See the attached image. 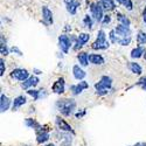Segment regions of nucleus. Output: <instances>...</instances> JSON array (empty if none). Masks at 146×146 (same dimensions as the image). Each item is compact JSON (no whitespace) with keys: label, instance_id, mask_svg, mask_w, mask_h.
Listing matches in <instances>:
<instances>
[{"label":"nucleus","instance_id":"obj_12","mask_svg":"<svg viewBox=\"0 0 146 146\" xmlns=\"http://www.w3.org/2000/svg\"><path fill=\"white\" fill-rule=\"evenodd\" d=\"M40 83V78L38 77V75H32L29 76L27 80H25L23 82H20V86L23 90H28V89H32V88H35L38 84Z\"/></svg>","mask_w":146,"mask_h":146},{"label":"nucleus","instance_id":"obj_38","mask_svg":"<svg viewBox=\"0 0 146 146\" xmlns=\"http://www.w3.org/2000/svg\"><path fill=\"white\" fill-rule=\"evenodd\" d=\"M63 32L67 33V34L70 33V32H71V25H68V23H67V25L64 26V28H63Z\"/></svg>","mask_w":146,"mask_h":146},{"label":"nucleus","instance_id":"obj_14","mask_svg":"<svg viewBox=\"0 0 146 146\" xmlns=\"http://www.w3.org/2000/svg\"><path fill=\"white\" fill-rule=\"evenodd\" d=\"M52 91L56 95H61L66 92V80L64 77H58L52 86Z\"/></svg>","mask_w":146,"mask_h":146},{"label":"nucleus","instance_id":"obj_44","mask_svg":"<svg viewBox=\"0 0 146 146\" xmlns=\"http://www.w3.org/2000/svg\"><path fill=\"white\" fill-rule=\"evenodd\" d=\"M143 58L146 61V50H145V54H144V56H143Z\"/></svg>","mask_w":146,"mask_h":146},{"label":"nucleus","instance_id":"obj_33","mask_svg":"<svg viewBox=\"0 0 146 146\" xmlns=\"http://www.w3.org/2000/svg\"><path fill=\"white\" fill-rule=\"evenodd\" d=\"M108 38H109V41L111 42V44H117V41H118V39H119V35L116 33V31H115V28H113V29H111L110 32H109Z\"/></svg>","mask_w":146,"mask_h":146},{"label":"nucleus","instance_id":"obj_45","mask_svg":"<svg viewBox=\"0 0 146 146\" xmlns=\"http://www.w3.org/2000/svg\"><path fill=\"white\" fill-rule=\"evenodd\" d=\"M23 146H29V145H23Z\"/></svg>","mask_w":146,"mask_h":146},{"label":"nucleus","instance_id":"obj_6","mask_svg":"<svg viewBox=\"0 0 146 146\" xmlns=\"http://www.w3.org/2000/svg\"><path fill=\"white\" fill-rule=\"evenodd\" d=\"M41 22L46 27L54 25V13H53V11L46 5H43L41 7Z\"/></svg>","mask_w":146,"mask_h":146},{"label":"nucleus","instance_id":"obj_13","mask_svg":"<svg viewBox=\"0 0 146 146\" xmlns=\"http://www.w3.org/2000/svg\"><path fill=\"white\" fill-rule=\"evenodd\" d=\"M88 88H89V83H88L87 81L82 80V81H80L77 84H72V86H70L69 89H70L72 96H78V95H81L84 90H87Z\"/></svg>","mask_w":146,"mask_h":146},{"label":"nucleus","instance_id":"obj_8","mask_svg":"<svg viewBox=\"0 0 146 146\" xmlns=\"http://www.w3.org/2000/svg\"><path fill=\"white\" fill-rule=\"evenodd\" d=\"M90 39H91L90 33H80L77 35V41L74 43V46H72V50L76 52V53L81 52V49L90 41Z\"/></svg>","mask_w":146,"mask_h":146},{"label":"nucleus","instance_id":"obj_20","mask_svg":"<svg viewBox=\"0 0 146 146\" xmlns=\"http://www.w3.org/2000/svg\"><path fill=\"white\" fill-rule=\"evenodd\" d=\"M11 54V48H8L7 46V39L4 34L0 35V55L3 57L8 56Z\"/></svg>","mask_w":146,"mask_h":146},{"label":"nucleus","instance_id":"obj_16","mask_svg":"<svg viewBox=\"0 0 146 146\" xmlns=\"http://www.w3.org/2000/svg\"><path fill=\"white\" fill-rule=\"evenodd\" d=\"M71 71H72V76H74V78L76 81H82V80L86 78V76H87L86 70L82 69L81 64H74V66H72Z\"/></svg>","mask_w":146,"mask_h":146},{"label":"nucleus","instance_id":"obj_19","mask_svg":"<svg viewBox=\"0 0 146 146\" xmlns=\"http://www.w3.org/2000/svg\"><path fill=\"white\" fill-rule=\"evenodd\" d=\"M27 103V97L25 95H19L13 100V103H12V110L13 111H18L21 106H23Z\"/></svg>","mask_w":146,"mask_h":146},{"label":"nucleus","instance_id":"obj_10","mask_svg":"<svg viewBox=\"0 0 146 146\" xmlns=\"http://www.w3.org/2000/svg\"><path fill=\"white\" fill-rule=\"evenodd\" d=\"M63 4L66 6V11L70 15H76L82 6L81 0H63Z\"/></svg>","mask_w":146,"mask_h":146},{"label":"nucleus","instance_id":"obj_25","mask_svg":"<svg viewBox=\"0 0 146 146\" xmlns=\"http://www.w3.org/2000/svg\"><path fill=\"white\" fill-rule=\"evenodd\" d=\"M115 18H116L118 23H121V25L131 27V20H130L129 17H126V14L121 13V12H119V11H115Z\"/></svg>","mask_w":146,"mask_h":146},{"label":"nucleus","instance_id":"obj_41","mask_svg":"<svg viewBox=\"0 0 146 146\" xmlns=\"http://www.w3.org/2000/svg\"><path fill=\"white\" fill-rule=\"evenodd\" d=\"M141 14H143V15H145V14H146V4H145V6L143 7V12H141Z\"/></svg>","mask_w":146,"mask_h":146},{"label":"nucleus","instance_id":"obj_7","mask_svg":"<svg viewBox=\"0 0 146 146\" xmlns=\"http://www.w3.org/2000/svg\"><path fill=\"white\" fill-rule=\"evenodd\" d=\"M36 143L39 145H43L49 141L50 139V132L49 129L46 125H41V127L39 130H36Z\"/></svg>","mask_w":146,"mask_h":146},{"label":"nucleus","instance_id":"obj_29","mask_svg":"<svg viewBox=\"0 0 146 146\" xmlns=\"http://www.w3.org/2000/svg\"><path fill=\"white\" fill-rule=\"evenodd\" d=\"M136 42L138 46H145L146 44V32L145 31H138L137 32Z\"/></svg>","mask_w":146,"mask_h":146},{"label":"nucleus","instance_id":"obj_35","mask_svg":"<svg viewBox=\"0 0 146 146\" xmlns=\"http://www.w3.org/2000/svg\"><path fill=\"white\" fill-rule=\"evenodd\" d=\"M136 84H137L138 87H140L144 91H146V76H141Z\"/></svg>","mask_w":146,"mask_h":146},{"label":"nucleus","instance_id":"obj_27","mask_svg":"<svg viewBox=\"0 0 146 146\" xmlns=\"http://www.w3.org/2000/svg\"><path fill=\"white\" fill-rule=\"evenodd\" d=\"M78 63L82 66V67H88L89 66V54L87 52H78L77 53V56H76Z\"/></svg>","mask_w":146,"mask_h":146},{"label":"nucleus","instance_id":"obj_34","mask_svg":"<svg viewBox=\"0 0 146 146\" xmlns=\"http://www.w3.org/2000/svg\"><path fill=\"white\" fill-rule=\"evenodd\" d=\"M6 72V61L5 58L1 56V58H0V76H4Z\"/></svg>","mask_w":146,"mask_h":146},{"label":"nucleus","instance_id":"obj_43","mask_svg":"<svg viewBox=\"0 0 146 146\" xmlns=\"http://www.w3.org/2000/svg\"><path fill=\"white\" fill-rule=\"evenodd\" d=\"M143 22L145 23V26H146V14H145V15H143Z\"/></svg>","mask_w":146,"mask_h":146},{"label":"nucleus","instance_id":"obj_17","mask_svg":"<svg viewBox=\"0 0 146 146\" xmlns=\"http://www.w3.org/2000/svg\"><path fill=\"white\" fill-rule=\"evenodd\" d=\"M12 103H13V101L8 96H6L5 94L0 95V111H1V113L8 111V109L12 106Z\"/></svg>","mask_w":146,"mask_h":146},{"label":"nucleus","instance_id":"obj_30","mask_svg":"<svg viewBox=\"0 0 146 146\" xmlns=\"http://www.w3.org/2000/svg\"><path fill=\"white\" fill-rule=\"evenodd\" d=\"M116 3L120 6H123L126 11H133V7H135V5H133V0H116Z\"/></svg>","mask_w":146,"mask_h":146},{"label":"nucleus","instance_id":"obj_21","mask_svg":"<svg viewBox=\"0 0 146 146\" xmlns=\"http://www.w3.org/2000/svg\"><path fill=\"white\" fill-rule=\"evenodd\" d=\"M115 31H116V33H117L119 36H123V38H125V36H131V35H132V29H131V27L125 26V25H121V23H118V25L115 27Z\"/></svg>","mask_w":146,"mask_h":146},{"label":"nucleus","instance_id":"obj_40","mask_svg":"<svg viewBox=\"0 0 146 146\" xmlns=\"http://www.w3.org/2000/svg\"><path fill=\"white\" fill-rule=\"evenodd\" d=\"M133 146H146V143H137L136 145H133Z\"/></svg>","mask_w":146,"mask_h":146},{"label":"nucleus","instance_id":"obj_22","mask_svg":"<svg viewBox=\"0 0 146 146\" xmlns=\"http://www.w3.org/2000/svg\"><path fill=\"white\" fill-rule=\"evenodd\" d=\"M127 68L133 75L140 76L143 74V67L138 62H136V61H130V62H127Z\"/></svg>","mask_w":146,"mask_h":146},{"label":"nucleus","instance_id":"obj_37","mask_svg":"<svg viewBox=\"0 0 146 146\" xmlns=\"http://www.w3.org/2000/svg\"><path fill=\"white\" fill-rule=\"evenodd\" d=\"M86 113H87V110H86V109H82V111H78V112L75 113V117L78 119V118L84 117V116H86Z\"/></svg>","mask_w":146,"mask_h":146},{"label":"nucleus","instance_id":"obj_24","mask_svg":"<svg viewBox=\"0 0 146 146\" xmlns=\"http://www.w3.org/2000/svg\"><path fill=\"white\" fill-rule=\"evenodd\" d=\"M104 11H105V13L106 12H109V13H111V12H115L116 8H117V3H116V0H100Z\"/></svg>","mask_w":146,"mask_h":146},{"label":"nucleus","instance_id":"obj_28","mask_svg":"<svg viewBox=\"0 0 146 146\" xmlns=\"http://www.w3.org/2000/svg\"><path fill=\"white\" fill-rule=\"evenodd\" d=\"M25 125H26L28 129H32V130H34V131L39 130V129L41 127V124L39 123V121L36 120V119H34V118H31V117H28V118L25 119Z\"/></svg>","mask_w":146,"mask_h":146},{"label":"nucleus","instance_id":"obj_23","mask_svg":"<svg viewBox=\"0 0 146 146\" xmlns=\"http://www.w3.org/2000/svg\"><path fill=\"white\" fill-rule=\"evenodd\" d=\"M145 50H146L145 46H137V47H135V48H133V49L131 50L130 57H131L132 60L141 58V57L144 56V54H145Z\"/></svg>","mask_w":146,"mask_h":146},{"label":"nucleus","instance_id":"obj_18","mask_svg":"<svg viewBox=\"0 0 146 146\" xmlns=\"http://www.w3.org/2000/svg\"><path fill=\"white\" fill-rule=\"evenodd\" d=\"M89 62L92 66H103L105 63V58L102 54L98 53H90L89 54Z\"/></svg>","mask_w":146,"mask_h":146},{"label":"nucleus","instance_id":"obj_42","mask_svg":"<svg viewBox=\"0 0 146 146\" xmlns=\"http://www.w3.org/2000/svg\"><path fill=\"white\" fill-rule=\"evenodd\" d=\"M43 146H55V144H53V143H47V144H44Z\"/></svg>","mask_w":146,"mask_h":146},{"label":"nucleus","instance_id":"obj_31","mask_svg":"<svg viewBox=\"0 0 146 146\" xmlns=\"http://www.w3.org/2000/svg\"><path fill=\"white\" fill-rule=\"evenodd\" d=\"M132 42V36H125V38H123V36H119V39L117 41V44L121 46V47H127L130 46Z\"/></svg>","mask_w":146,"mask_h":146},{"label":"nucleus","instance_id":"obj_26","mask_svg":"<svg viewBox=\"0 0 146 146\" xmlns=\"http://www.w3.org/2000/svg\"><path fill=\"white\" fill-rule=\"evenodd\" d=\"M95 19L92 18V15L90 13H87V14H84L83 19H82V25L84 28H87L88 31H91L94 28V25H95Z\"/></svg>","mask_w":146,"mask_h":146},{"label":"nucleus","instance_id":"obj_39","mask_svg":"<svg viewBox=\"0 0 146 146\" xmlns=\"http://www.w3.org/2000/svg\"><path fill=\"white\" fill-rule=\"evenodd\" d=\"M33 74L39 76V75L42 74V70H40V69H38V68H33Z\"/></svg>","mask_w":146,"mask_h":146},{"label":"nucleus","instance_id":"obj_11","mask_svg":"<svg viewBox=\"0 0 146 146\" xmlns=\"http://www.w3.org/2000/svg\"><path fill=\"white\" fill-rule=\"evenodd\" d=\"M55 125H56L57 130H60V131L70 132V133H72V135H75V131H74V129H72V126L70 124H68L67 120L63 119L62 117H60V116L55 117Z\"/></svg>","mask_w":146,"mask_h":146},{"label":"nucleus","instance_id":"obj_2","mask_svg":"<svg viewBox=\"0 0 146 146\" xmlns=\"http://www.w3.org/2000/svg\"><path fill=\"white\" fill-rule=\"evenodd\" d=\"M112 83L113 80L111 76H108V75H103L98 82L95 83V94L97 96H106L109 95L111 91H113L112 89Z\"/></svg>","mask_w":146,"mask_h":146},{"label":"nucleus","instance_id":"obj_32","mask_svg":"<svg viewBox=\"0 0 146 146\" xmlns=\"http://www.w3.org/2000/svg\"><path fill=\"white\" fill-rule=\"evenodd\" d=\"M111 22H112V15L109 13V12H106V13L104 14V17H103V20L101 21V26H102V28L108 27Z\"/></svg>","mask_w":146,"mask_h":146},{"label":"nucleus","instance_id":"obj_36","mask_svg":"<svg viewBox=\"0 0 146 146\" xmlns=\"http://www.w3.org/2000/svg\"><path fill=\"white\" fill-rule=\"evenodd\" d=\"M11 54H14V55H17V56H23L22 50L20 49L19 47H17V46L11 47Z\"/></svg>","mask_w":146,"mask_h":146},{"label":"nucleus","instance_id":"obj_15","mask_svg":"<svg viewBox=\"0 0 146 146\" xmlns=\"http://www.w3.org/2000/svg\"><path fill=\"white\" fill-rule=\"evenodd\" d=\"M27 95L32 96L33 101H39L41 98H46L47 97V91L46 89H40V90H36L35 88H32V89H28L26 90Z\"/></svg>","mask_w":146,"mask_h":146},{"label":"nucleus","instance_id":"obj_5","mask_svg":"<svg viewBox=\"0 0 146 146\" xmlns=\"http://www.w3.org/2000/svg\"><path fill=\"white\" fill-rule=\"evenodd\" d=\"M57 46L60 48V50L62 52L63 54H68L70 52V49H72V46H74V43H72L69 34L63 33V34L58 35V38H57Z\"/></svg>","mask_w":146,"mask_h":146},{"label":"nucleus","instance_id":"obj_9","mask_svg":"<svg viewBox=\"0 0 146 146\" xmlns=\"http://www.w3.org/2000/svg\"><path fill=\"white\" fill-rule=\"evenodd\" d=\"M9 76L11 78H13L15 81H19V82H23L25 80H27L31 75H29V71L25 68H14L9 72Z\"/></svg>","mask_w":146,"mask_h":146},{"label":"nucleus","instance_id":"obj_1","mask_svg":"<svg viewBox=\"0 0 146 146\" xmlns=\"http://www.w3.org/2000/svg\"><path fill=\"white\" fill-rule=\"evenodd\" d=\"M76 106L77 103L74 98H58L55 102L56 110L63 117H70L71 115H74Z\"/></svg>","mask_w":146,"mask_h":146},{"label":"nucleus","instance_id":"obj_3","mask_svg":"<svg viewBox=\"0 0 146 146\" xmlns=\"http://www.w3.org/2000/svg\"><path fill=\"white\" fill-rule=\"evenodd\" d=\"M111 42L109 41V38H108V34L105 33L104 28H101L98 29L96 34V40L91 43L90 48L92 50H96V52H100V50H106L109 49Z\"/></svg>","mask_w":146,"mask_h":146},{"label":"nucleus","instance_id":"obj_4","mask_svg":"<svg viewBox=\"0 0 146 146\" xmlns=\"http://www.w3.org/2000/svg\"><path fill=\"white\" fill-rule=\"evenodd\" d=\"M89 8V13L92 15V18L95 19V21L97 23H101V21L103 20V17L105 14V11L101 4V1H91L88 6Z\"/></svg>","mask_w":146,"mask_h":146}]
</instances>
